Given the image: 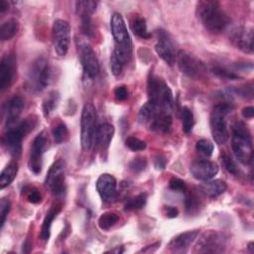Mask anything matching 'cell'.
<instances>
[{"label": "cell", "mask_w": 254, "mask_h": 254, "mask_svg": "<svg viewBox=\"0 0 254 254\" xmlns=\"http://www.w3.org/2000/svg\"><path fill=\"white\" fill-rule=\"evenodd\" d=\"M196 15L202 26L211 33L222 32L231 22L220 4L213 0L197 2Z\"/></svg>", "instance_id": "1"}, {"label": "cell", "mask_w": 254, "mask_h": 254, "mask_svg": "<svg viewBox=\"0 0 254 254\" xmlns=\"http://www.w3.org/2000/svg\"><path fill=\"white\" fill-rule=\"evenodd\" d=\"M34 126L35 120L32 118L18 120L6 125L3 142L11 156L15 158H19L21 156L23 138L34 128Z\"/></svg>", "instance_id": "2"}, {"label": "cell", "mask_w": 254, "mask_h": 254, "mask_svg": "<svg viewBox=\"0 0 254 254\" xmlns=\"http://www.w3.org/2000/svg\"><path fill=\"white\" fill-rule=\"evenodd\" d=\"M111 33L115 42L113 53L126 64L132 57V43L127 32V28L122 16L119 13H114L110 21Z\"/></svg>", "instance_id": "3"}, {"label": "cell", "mask_w": 254, "mask_h": 254, "mask_svg": "<svg viewBox=\"0 0 254 254\" xmlns=\"http://www.w3.org/2000/svg\"><path fill=\"white\" fill-rule=\"evenodd\" d=\"M232 151L236 159L242 164L252 162L253 146L251 133L242 121H236L232 128Z\"/></svg>", "instance_id": "4"}, {"label": "cell", "mask_w": 254, "mask_h": 254, "mask_svg": "<svg viewBox=\"0 0 254 254\" xmlns=\"http://www.w3.org/2000/svg\"><path fill=\"white\" fill-rule=\"evenodd\" d=\"M52 75L53 70L49 62L44 57H39L29 67L26 86L32 92H41L50 84Z\"/></svg>", "instance_id": "5"}, {"label": "cell", "mask_w": 254, "mask_h": 254, "mask_svg": "<svg viewBox=\"0 0 254 254\" xmlns=\"http://www.w3.org/2000/svg\"><path fill=\"white\" fill-rule=\"evenodd\" d=\"M147 86L149 101L157 104L165 110L172 112L174 107L173 93L165 80L154 73H150Z\"/></svg>", "instance_id": "6"}, {"label": "cell", "mask_w": 254, "mask_h": 254, "mask_svg": "<svg viewBox=\"0 0 254 254\" xmlns=\"http://www.w3.org/2000/svg\"><path fill=\"white\" fill-rule=\"evenodd\" d=\"M232 108L233 106L230 103L223 102L216 104L211 111L209 118L210 131L213 140L218 145L225 144L229 138L226 116L231 112Z\"/></svg>", "instance_id": "7"}, {"label": "cell", "mask_w": 254, "mask_h": 254, "mask_svg": "<svg viewBox=\"0 0 254 254\" xmlns=\"http://www.w3.org/2000/svg\"><path fill=\"white\" fill-rule=\"evenodd\" d=\"M96 130V110L92 103H86L82 108L80 119V143L84 151L90 149Z\"/></svg>", "instance_id": "8"}, {"label": "cell", "mask_w": 254, "mask_h": 254, "mask_svg": "<svg viewBox=\"0 0 254 254\" xmlns=\"http://www.w3.org/2000/svg\"><path fill=\"white\" fill-rule=\"evenodd\" d=\"M70 43V26L62 19H58L53 25V45L58 56L64 57L68 51Z\"/></svg>", "instance_id": "9"}, {"label": "cell", "mask_w": 254, "mask_h": 254, "mask_svg": "<svg viewBox=\"0 0 254 254\" xmlns=\"http://www.w3.org/2000/svg\"><path fill=\"white\" fill-rule=\"evenodd\" d=\"M64 169V162L63 160H58L51 166L47 173L45 184L55 195H62L65 190Z\"/></svg>", "instance_id": "10"}, {"label": "cell", "mask_w": 254, "mask_h": 254, "mask_svg": "<svg viewBox=\"0 0 254 254\" xmlns=\"http://www.w3.org/2000/svg\"><path fill=\"white\" fill-rule=\"evenodd\" d=\"M226 237L216 231H208L203 233L198 239L194 252L198 253H217L222 252L226 247Z\"/></svg>", "instance_id": "11"}, {"label": "cell", "mask_w": 254, "mask_h": 254, "mask_svg": "<svg viewBox=\"0 0 254 254\" xmlns=\"http://www.w3.org/2000/svg\"><path fill=\"white\" fill-rule=\"evenodd\" d=\"M78 48L79 59L86 77L94 79L99 73V64L96 55L88 43L80 41L76 42Z\"/></svg>", "instance_id": "12"}, {"label": "cell", "mask_w": 254, "mask_h": 254, "mask_svg": "<svg viewBox=\"0 0 254 254\" xmlns=\"http://www.w3.org/2000/svg\"><path fill=\"white\" fill-rule=\"evenodd\" d=\"M177 62L181 71L189 77L197 78L206 71L205 65L202 62L185 51L181 50L178 52Z\"/></svg>", "instance_id": "13"}, {"label": "cell", "mask_w": 254, "mask_h": 254, "mask_svg": "<svg viewBox=\"0 0 254 254\" xmlns=\"http://www.w3.org/2000/svg\"><path fill=\"white\" fill-rule=\"evenodd\" d=\"M157 43L155 45V50L158 56L169 65H174L177 62V53L174 46V43L170 35L159 29L157 32Z\"/></svg>", "instance_id": "14"}, {"label": "cell", "mask_w": 254, "mask_h": 254, "mask_svg": "<svg viewBox=\"0 0 254 254\" xmlns=\"http://www.w3.org/2000/svg\"><path fill=\"white\" fill-rule=\"evenodd\" d=\"M47 147V136L44 132L39 133L31 146L30 155H29V169L34 174H39L42 171V164H43V155L45 153Z\"/></svg>", "instance_id": "15"}, {"label": "cell", "mask_w": 254, "mask_h": 254, "mask_svg": "<svg viewBox=\"0 0 254 254\" xmlns=\"http://www.w3.org/2000/svg\"><path fill=\"white\" fill-rule=\"evenodd\" d=\"M232 45L245 54L253 53V29L250 27H236L229 36Z\"/></svg>", "instance_id": "16"}, {"label": "cell", "mask_w": 254, "mask_h": 254, "mask_svg": "<svg viewBox=\"0 0 254 254\" xmlns=\"http://www.w3.org/2000/svg\"><path fill=\"white\" fill-rule=\"evenodd\" d=\"M190 172L195 180L205 182L213 179L216 176L218 173V166L212 161L200 159L190 164Z\"/></svg>", "instance_id": "17"}, {"label": "cell", "mask_w": 254, "mask_h": 254, "mask_svg": "<svg viewBox=\"0 0 254 254\" xmlns=\"http://www.w3.org/2000/svg\"><path fill=\"white\" fill-rule=\"evenodd\" d=\"M17 70V60L14 54L5 55L0 63V89L4 91L14 80Z\"/></svg>", "instance_id": "18"}, {"label": "cell", "mask_w": 254, "mask_h": 254, "mask_svg": "<svg viewBox=\"0 0 254 254\" xmlns=\"http://www.w3.org/2000/svg\"><path fill=\"white\" fill-rule=\"evenodd\" d=\"M96 190L103 201L111 202L117 195V182L113 176L102 174L96 182Z\"/></svg>", "instance_id": "19"}, {"label": "cell", "mask_w": 254, "mask_h": 254, "mask_svg": "<svg viewBox=\"0 0 254 254\" xmlns=\"http://www.w3.org/2000/svg\"><path fill=\"white\" fill-rule=\"evenodd\" d=\"M198 235V230H190L175 236L169 243V248L174 253H185Z\"/></svg>", "instance_id": "20"}, {"label": "cell", "mask_w": 254, "mask_h": 254, "mask_svg": "<svg viewBox=\"0 0 254 254\" xmlns=\"http://www.w3.org/2000/svg\"><path fill=\"white\" fill-rule=\"evenodd\" d=\"M25 106L24 100L21 96L14 95L4 105V114L6 125L14 123L19 120V116Z\"/></svg>", "instance_id": "21"}, {"label": "cell", "mask_w": 254, "mask_h": 254, "mask_svg": "<svg viewBox=\"0 0 254 254\" xmlns=\"http://www.w3.org/2000/svg\"><path fill=\"white\" fill-rule=\"evenodd\" d=\"M147 126L150 130L155 132H160V133L169 132L172 126L171 111L160 109Z\"/></svg>", "instance_id": "22"}, {"label": "cell", "mask_w": 254, "mask_h": 254, "mask_svg": "<svg viewBox=\"0 0 254 254\" xmlns=\"http://www.w3.org/2000/svg\"><path fill=\"white\" fill-rule=\"evenodd\" d=\"M114 134V127L109 123H102L96 127L93 141L96 148L104 151L108 148Z\"/></svg>", "instance_id": "23"}, {"label": "cell", "mask_w": 254, "mask_h": 254, "mask_svg": "<svg viewBox=\"0 0 254 254\" xmlns=\"http://www.w3.org/2000/svg\"><path fill=\"white\" fill-rule=\"evenodd\" d=\"M201 192H203L208 197H216L220 194H222L226 189L227 185L222 180H214V181H205L202 183L199 187Z\"/></svg>", "instance_id": "24"}, {"label": "cell", "mask_w": 254, "mask_h": 254, "mask_svg": "<svg viewBox=\"0 0 254 254\" xmlns=\"http://www.w3.org/2000/svg\"><path fill=\"white\" fill-rule=\"evenodd\" d=\"M61 205L60 204H56V205H53L49 211L47 212L45 218H44V221H43V224H42V227H41V233H40V237L42 240L44 241H47L49 238H50V234H51V226H52V223L54 221V219L57 217L58 213L61 211Z\"/></svg>", "instance_id": "25"}, {"label": "cell", "mask_w": 254, "mask_h": 254, "mask_svg": "<svg viewBox=\"0 0 254 254\" xmlns=\"http://www.w3.org/2000/svg\"><path fill=\"white\" fill-rule=\"evenodd\" d=\"M130 27L132 32L142 38V39H149L151 38V34L148 32L146 20L141 17L140 15H134L130 20Z\"/></svg>", "instance_id": "26"}, {"label": "cell", "mask_w": 254, "mask_h": 254, "mask_svg": "<svg viewBox=\"0 0 254 254\" xmlns=\"http://www.w3.org/2000/svg\"><path fill=\"white\" fill-rule=\"evenodd\" d=\"M18 164L17 162H11L9 163L1 172L0 175V187L1 189H4L8 187L16 178L18 173Z\"/></svg>", "instance_id": "27"}, {"label": "cell", "mask_w": 254, "mask_h": 254, "mask_svg": "<svg viewBox=\"0 0 254 254\" xmlns=\"http://www.w3.org/2000/svg\"><path fill=\"white\" fill-rule=\"evenodd\" d=\"M19 30V23L16 19L12 18L5 21L0 28V39L2 41L11 40Z\"/></svg>", "instance_id": "28"}, {"label": "cell", "mask_w": 254, "mask_h": 254, "mask_svg": "<svg viewBox=\"0 0 254 254\" xmlns=\"http://www.w3.org/2000/svg\"><path fill=\"white\" fill-rule=\"evenodd\" d=\"M60 101V94L58 91L53 90L51 91L47 97L43 101V112L45 116H50L51 113L54 112V110L58 107Z\"/></svg>", "instance_id": "29"}, {"label": "cell", "mask_w": 254, "mask_h": 254, "mask_svg": "<svg viewBox=\"0 0 254 254\" xmlns=\"http://www.w3.org/2000/svg\"><path fill=\"white\" fill-rule=\"evenodd\" d=\"M146 201H147V193L146 192H141V193L127 199L125 204H124V209L125 210L141 209L146 204Z\"/></svg>", "instance_id": "30"}, {"label": "cell", "mask_w": 254, "mask_h": 254, "mask_svg": "<svg viewBox=\"0 0 254 254\" xmlns=\"http://www.w3.org/2000/svg\"><path fill=\"white\" fill-rule=\"evenodd\" d=\"M118 219H119V216L117 213L111 212V211L104 212L100 215V217L98 219V226L102 230H108L113 225L116 224Z\"/></svg>", "instance_id": "31"}, {"label": "cell", "mask_w": 254, "mask_h": 254, "mask_svg": "<svg viewBox=\"0 0 254 254\" xmlns=\"http://www.w3.org/2000/svg\"><path fill=\"white\" fill-rule=\"evenodd\" d=\"M97 2L90 0H83L75 2V9L78 15H91L96 10Z\"/></svg>", "instance_id": "32"}, {"label": "cell", "mask_w": 254, "mask_h": 254, "mask_svg": "<svg viewBox=\"0 0 254 254\" xmlns=\"http://www.w3.org/2000/svg\"><path fill=\"white\" fill-rule=\"evenodd\" d=\"M193 114L192 111L187 107L184 106L182 108V125H183V130L185 133H189L191 131L193 127Z\"/></svg>", "instance_id": "33"}, {"label": "cell", "mask_w": 254, "mask_h": 254, "mask_svg": "<svg viewBox=\"0 0 254 254\" xmlns=\"http://www.w3.org/2000/svg\"><path fill=\"white\" fill-rule=\"evenodd\" d=\"M68 136V130L63 122L58 123L54 128H53V137L56 143L61 144L66 140Z\"/></svg>", "instance_id": "34"}, {"label": "cell", "mask_w": 254, "mask_h": 254, "mask_svg": "<svg viewBox=\"0 0 254 254\" xmlns=\"http://www.w3.org/2000/svg\"><path fill=\"white\" fill-rule=\"evenodd\" d=\"M221 161H222V164H223L224 168L226 169V171L228 173H230V174H232L234 176H238L239 175L240 171H239L237 165L235 164V162L233 161V159L229 155H227L225 153H222L221 154Z\"/></svg>", "instance_id": "35"}, {"label": "cell", "mask_w": 254, "mask_h": 254, "mask_svg": "<svg viewBox=\"0 0 254 254\" xmlns=\"http://www.w3.org/2000/svg\"><path fill=\"white\" fill-rule=\"evenodd\" d=\"M186 208H187V211L189 212H193L195 210L198 209V206H200V200L199 198L194 194V193H191V192H188L186 191Z\"/></svg>", "instance_id": "36"}, {"label": "cell", "mask_w": 254, "mask_h": 254, "mask_svg": "<svg viewBox=\"0 0 254 254\" xmlns=\"http://www.w3.org/2000/svg\"><path fill=\"white\" fill-rule=\"evenodd\" d=\"M195 149L205 157H210L213 152V144L206 139H200L195 144Z\"/></svg>", "instance_id": "37"}, {"label": "cell", "mask_w": 254, "mask_h": 254, "mask_svg": "<svg viewBox=\"0 0 254 254\" xmlns=\"http://www.w3.org/2000/svg\"><path fill=\"white\" fill-rule=\"evenodd\" d=\"M211 70H212V72H213L215 75H217V76H219V77H221V78H225V79H230V80H232V79H237V78L240 77V76H239L238 74H236L235 72L230 71V70H228L227 68L222 67V66H219V65H214V66H212Z\"/></svg>", "instance_id": "38"}, {"label": "cell", "mask_w": 254, "mask_h": 254, "mask_svg": "<svg viewBox=\"0 0 254 254\" xmlns=\"http://www.w3.org/2000/svg\"><path fill=\"white\" fill-rule=\"evenodd\" d=\"M124 64L121 62V60L112 52L111 56H110V68L112 73L115 76H118L121 74L123 67H124Z\"/></svg>", "instance_id": "39"}, {"label": "cell", "mask_w": 254, "mask_h": 254, "mask_svg": "<svg viewBox=\"0 0 254 254\" xmlns=\"http://www.w3.org/2000/svg\"><path fill=\"white\" fill-rule=\"evenodd\" d=\"M126 146H127L130 150L136 152V151H142V150H144L147 145H146V143H145L144 141H142V140H140V139H138V138H136V137L130 136V137H128V138L126 139Z\"/></svg>", "instance_id": "40"}, {"label": "cell", "mask_w": 254, "mask_h": 254, "mask_svg": "<svg viewBox=\"0 0 254 254\" xmlns=\"http://www.w3.org/2000/svg\"><path fill=\"white\" fill-rule=\"evenodd\" d=\"M147 167V160L143 157H137L134 158L130 163H129V169L133 171L134 173H140L144 171Z\"/></svg>", "instance_id": "41"}, {"label": "cell", "mask_w": 254, "mask_h": 254, "mask_svg": "<svg viewBox=\"0 0 254 254\" xmlns=\"http://www.w3.org/2000/svg\"><path fill=\"white\" fill-rule=\"evenodd\" d=\"M232 91L240 97H243V98H246V99H252V97H253V84L249 83V84H246L242 87H236V88H233Z\"/></svg>", "instance_id": "42"}, {"label": "cell", "mask_w": 254, "mask_h": 254, "mask_svg": "<svg viewBox=\"0 0 254 254\" xmlns=\"http://www.w3.org/2000/svg\"><path fill=\"white\" fill-rule=\"evenodd\" d=\"M10 207H11V203L9 201V199L3 197L0 201V216H1V228L3 227L5 221H6V218H7V215L9 213V210H10Z\"/></svg>", "instance_id": "43"}, {"label": "cell", "mask_w": 254, "mask_h": 254, "mask_svg": "<svg viewBox=\"0 0 254 254\" xmlns=\"http://www.w3.org/2000/svg\"><path fill=\"white\" fill-rule=\"evenodd\" d=\"M80 18H81L82 32L86 36H92L93 35V26H92L90 15H83V16H80Z\"/></svg>", "instance_id": "44"}, {"label": "cell", "mask_w": 254, "mask_h": 254, "mask_svg": "<svg viewBox=\"0 0 254 254\" xmlns=\"http://www.w3.org/2000/svg\"><path fill=\"white\" fill-rule=\"evenodd\" d=\"M169 187L174 191L186 192L188 190L185 182L179 178H172L169 182Z\"/></svg>", "instance_id": "45"}, {"label": "cell", "mask_w": 254, "mask_h": 254, "mask_svg": "<svg viewBox=\"0 0 254 254\" xmlns=\"http://www.w3.org/2000/svg\"><path fill=\"white\" fill-rule=\"evenodd\" d=\"M27 199L32 203H39L42 200V195L36 188H29L27 190Z\"/></svg>", "instance_id": "46"}, {"label": "cell", "mask_w": 254, "mask_h": 254, "mask_svg": "<svg viewBox=\"0 0 254 254\" xmlns=\"http://www.w3.org/2000/svg\"><path fill=\"white\" fill-rule=\"evenodd\" d=\"M114 95H115V98L119 101H123L125 100L127 97H128V90H127V87L125 85H120V86H117L115 89H114Z\"/></svg>", "instance_id": "47"}, {"label": "cell", "mask_w": 254, "mask_h": 254, "mask_svg": "<svg viewBox=\"0 0 254 254\" xmlns=\"http://www.w3.org/2000/svg\"><path fill=\"white\" fill-rule=\"evenodd\" d=\"M166 163H167V160L164 156L162 155H157L155 160H154V164H155V167L157 169H160V170H163L166 166Z\"/></svg>", "instance_id": "48"}, {"label": "cell", "mask_w": 254, "mask_h": 254, "mask_svg": "<svg viewBox=\"0 0 254 254\" xmlns=\"http://www.w3.org/2000/svg\"><path fill=\"white\" fill-rule=\"evenodd\" d=\"M179 214V210L177 207L175 206H171V205H168L166 206V215L170 218H173V217H177Z\"/></svg>", "instance_id": "49"}, {"label": "cell", "mask_w": 254, "mask_h": 254, "mask_svg": "<svg viewBox=\"0 0 254 254\" xmlns=\"http://www.w3.org/2000/svg\"><path fill=\"white\" fill-rule=\"evenodd\" d=\"M242 115L245 118H252L254 116V108L253 106H246L242 109Z\"/></svg>", "instance_id": "50"}, {"label": "cell", "mask_w": 254, "mask_h": 254, "mask_svg": "<svg viewBox=\"0 0 254 254\" xmlns=\"http://www.w3.org/2000/svg\"><path fill=\"white\" fill-rule=\"evenodd\" d=\"M160 247V243L159 242H156V243H154V244H152V245H148V246H146L144 249H142L141 250V252H144V253H152V252H155L158 248Z\"/></svg>", "instance_id": "51"}, {"label": "cell", "mask_w": 254, "mask_h": 254, "mask_svg": "<svg viewBox=\"0 0 254 254\" xmlns=\"http://www.w3.org/2000/svg\"><path fill=\"white\" fill-rule=\"evenodd\" d=\"M9 8V4L7 1L5 0H0V12L4 13L5 11H7Z\"/></svg>", "instance_id": "52"}, {"label": "cell", "mask_w": 254, "mask_h": 254, "mask_svg": "<svg viewBox=\"0 0 254 254\" xmlns=\"http://www.w3.org/2000/svg\"><path fill=\"white\" fill-rule=\"evenodd\" d=\"M31 247H32L31 243H30L28 240H26V241L23 243L22 252H24V253H29V252L31 251Z\"/></svg>", "instance_id": "53"}, {"label": "cell", "mask_w": 254, "mask_h": 254, "mask_svg": "<svg viewBox=\"0 0 254 254\" xmlns=\"http://www.w3.org/2000/svg\"><path fill=\"white\" fill-rule=\"evenodd\" d=\"M108 252H111V253H117V254H119V253H123V252H124V249H123V247H121V246H117V247H115V248H113V249L109 250Z\"/></svg>", "instance_id": "54"}, {"label": "cell", "mask_w": 254, "mask_h": 254, "mask_svg": "<svg viewBox=\"0 0 254 254\" xmlns=\"http://www.w3.org/2000/svg\"><path fill=\"white\" fill-rule=\"evenodd\" d=\"M248 248L250 249V251H251V252H253V242H250V243H249Z\"/></svg>", "instance_id": "55"}]
</instances>
